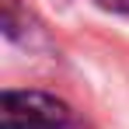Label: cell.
<instances>
[{
	"label": "cell",
	"instance_id": "6da1fadb",
	"mask_svg": "<svg viewBox=\"0 0 129 129\" xmlns=\"http://www.w3.org/2000/svg\"><path fill=\"white\" fill-rule=\"evenodd\" d=\"M0 129H70V108L45 91H4Z\"/></svg>",
	"mask_w": 129,
	"mask_h": 129
},
{
	"label": "cell",
	"instance_id": "7a4b0ae2",
	"mask_svg": "<svg viewBox=\"0 0 129 129\" xmlns=\"http://www.w3.org/2000/svg\"><path fill=\"white\" fill-rule=\"evenodd\" d=\"M101 7H108V11H115V14H129V0H98Z\"/></svg>",
	"mask_w": 129,
	"mask_h": 129
}]
</instances>
